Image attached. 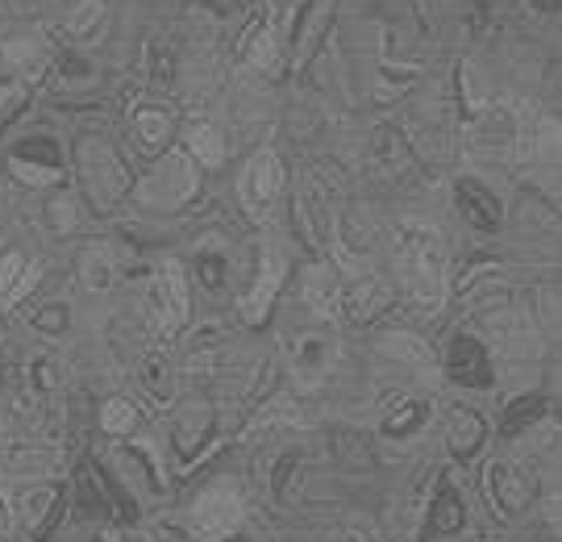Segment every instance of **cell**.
<instances>
[{
	"label": "cell",
	"mask_w": 562,
	"mask_h": 542,
	"mask_svg": "<svg viewBox=\"0 0 562 542\" xmlns=\"http://www.w3.org/2000/svg\"><path fill=\"white\" fill-rule=\"evenodd\" d=\"M71 155H76V172H80L83 197L92 201V209H97V213H109V209H117V204L130 197L134 176H130L125 159L113 151V142L80 139Z\"/></svg>",
	"instance_id": "1"
},
{
	"label": "cell",
	"mask_w": 562,
	"mask_h": 542,
	"mask_svg": "<svg viewBox=\"0 0 562 542\" xmlns=\"http://www.w3.org/2000/svg\"><path fill=\"white\" fill-rule=\"evenodd\" d=\"M401 276L417 301H438V288H442V239H438V230L404 225Z\"/></svg>",
	"instance_id": "2"
},
{
	"label": "cell",
	"mask_w": 562,
	"mask_h": 542,
	"mask_svg": "<svg viewBox=\"0 0 562 542\" xmlns=\"http://www.w3.org/2000/svg\"><path fill=\"white\" fill-rule=\"evenodd\" d=\"M241 522V497L229 484H209L201 497L192 501V518L188 530L196 542H222L225 534H234Z\"/></svg>",
	"instance_id": "3"
},
{
	"label": "cell",
	"mask_w": 562,
	"mask_h": 542,
	"mask_svg": "<svg viewBox=\"0 0 562 542\" xmlns=\"http://www.w3.org/2000/svg\"><path fill=\"white\" fill-rule=\"evenodd\" d=\"M417 155L404 139L401 125H380L371 134V176L387 188H413L417 184Z\"/></svg>",
	"instance_id": "4"
},
{
	"label": "cell",
	"mask_w": 562,
	"mask_h": 542,
	"mask_svg": "<svg viewBox=\"0 0 562 542\" xmlns=\"http://www.w3.org/2000/svg\"><path fill=\"white\" fill-rule=\"evenodd\" d=\"M4 167L18 176L21 184H34V188H50L63 180L67 159H63V146L55 139H21L18 146H9Z\"/></svg>",
	"instance_id": "5"
},
{
	"label": "cell",
	"mask_w": 562,
	"mask_h": 542,
	"mask_svg": "<svg viewBox=\"0 0 562 542\" xmlns=\"http://www.w3.org/2000/svg\"><path fill=\"white\" fill-rule=\"evenodd\" d=\"M150 305H155V322H159V330L167 339L180 334L183 325H188V313H192L188 305H192V297H188V276H183V267L176 259H167L159 267Z\"/></svg>",
	"instance_id": "6"
},
{
	"label": "cell",
	"mask_w": 562,
	"mask_h": 542,
	"mask_svg": "<svg viewBox=\"0 0 562 542\" xmlns=\"http://www.w3.org/2000/svg\"><path fill=\"white\" fill-rule=\"evenodd\" d=\"M280 188H283L280 155H276V151H259L255 159L246 163V172H241V180H238L241 204L250 209V218H267L276 197H280Z\"/></svg>",
	"instance_id": "7"
},
{
	"label": "cell",
	"mask_w": 562,
	"mask_h": 542,
	"mask_svg": "<svg viewBox=\"0 0 562 542\" xmlns=\"http://www.w3.org/2000/svg\"><path fill=\"white\" fill-rule=\"evenodd\" d=\"M533 493H538V480L517 460H496L487 467V497H492L496 513H504V518L525 513Z\"/></svg>",
	"instance_id": "8"
},
{
	"label": "cell",
	"mask_w": 562,
	"mask_h": 542,
	"mask_svg": "<svg viewBox=\"0 0 562 542\" xmlns=\"http://www.w3.org/2000/svg\"><path fill=\"white\" fill-rule=\"evenodd\" d=\"M192 192H196L192 163H188V155H176V151H171L167 159H159V167L142 184V197L150 204H162V209H176V204H183Z\"/></svg>",
	"instance_id": "9"
},
{
	"label": "cell",
	"mask_w": 562,
	"mask_h": 542,
	"mask_svg": "<svg viewBox=\"0 0 562 542\" xmlns=\"http://www.w3.org/2000/svg\"><path fill=\"white\" fill-rule=\"evenodd\" d=\"M213 430H217V413L209 401H188L176 409V425H171V446L183 463H192L204 446L213 442Z\"/></svg>",
	"instance_id": "10"
},
{
	"label": "cell",
	"mask_w": 562,
	"mask_h": 542,
	"mask_svg": "<svg viewBox=\"0 0 562 542\" xmlns=\"http://www.w3.org/2000/svg\"><path fill=\"white\" fill-rule=\"evenodd\" d=\"M292 218H296V230L304 234V242L313 251H322L329 230H334V209H329V197H325L322 180H304V188H296L292 197Z\"/></svg>",
	"instance_id": "11"
},
{
	"label": "cell",
	"mask_w": 562,
	"mask_h": 542,
	"mask_svg": "<svg viewBox=\"0 0 562 542\" xmlns=\"http://www.w3.org/2000/svg\"><path fill=\"white\" fill-rule=\"evenodd\" d=\"M59 467V451L42 442H4L0 446V480H34L50 476Z\"/></svg>",
	"instance_id": "12"
},
{
	"label": "cell",
	"mask_w": 562,
	"mask_h": 542,
	"mask_svg": "<svg viewBox=\"0 0 562 542\" xmlns=\"http://www.w3.org/2000/svg\"><path fill=\"white\" fill-rule=\"evenodd\" d=\"M446 376L462 388H487L492 384V360H487L483 342L471 339V334H454L450 351H446Z\"/></svg>",
	"instance_id": "13"
},
{
	"label": "cell",
	"mask_w": 562,
	"mask_h": 542,
	"mask_svg": "<svg viewBox=\"0 0 562 542\" xmlns=\"http://www.w3.org/2000/svg\"><path fill=\"white\" fill-rule=\"evenodd\" d=\"M59 505H63V493L55 488V484L38 480V484H30V488H21L18 518H21V526L34 534V542L50 534V526H55V518H59Z\"/></svg>",
	"instance_id": "14"
},
{
	"label": "cell",
	"mask_w": 562,
	"mask_h": 542,
	"mask_svg": "<svg viewBox=\"0 0 562 542\" xmlns=\"http://www.w3.org/2000/svg\"><path fill=\"white\" fill-rule=\"evenodd\" d=\"M283 272H288L283 255L276 251V246H267V251H262L259 280H255V288L241 297V313H246V322L250 325H259L262 318H267V305L276 301V292H280V284H283Z\"/></svg>",
	"instance_id": "15"
},
{
	"label": "cell",
	"mask_w": 562,
	"mask_h": 542,
	"mask_svg": "<svg viewBox=\"0 0 562 542\" xmlns=\"http://www.w3.org/2000/svg\"><path fill=\"white\" fill-rule=\"evenodd\" d=\"M171 134H176V113L167 104L150 101L134 109V142H138L142 155H162Z\"/></svg>",
	"instance_id": "16"
},
{
	"label": "cell",
	"mask_w": 562,
	"mask_h": 542,
	"mask_svg": "<svg viewBox=\"0 0 562 542\" xmlns=\"http://www.w3.org/2000/svg\"><path fill=\"white\" fill-rule=\"evenodd\" d=\"M454 204H459V218L471 225V230H483V234H492V230H501V201L475 180H462L454 188Z\"/></svg>",
	"instance_id": "17"
},
{
	"label": "cell",
	"mask_w": 562,
	"mask_h": 542,
	"mask_svg": "<svg viewBox=\"0 0 562 542\" xmlns=\"http://www.w3.org/2000/svg\"><path fill=\"white\" fill-rule=\"evenodd\" d=\"M446 442H450V451L459 460H475L483 451V442H487V422H483L475 409L454 405L450 418H446Z\"/></svg>",
	"instance_id": "18"
},
{
	"label": "cell",
	"mask_w": 562,
	"mask_h": 542,
	"mask_svg": "<svg viewBox=\"0 0 562 542\" xmlns=\"http://www.w3.org/2000/svg\"><path fill=\"white\" fill-rule=\"evenodd\" d=\"M329 360H334V342L322 330H308V334H301V339L292 342V367H296V376L304 384L322 380Z\"/></svg>",
	"instance_id": "19"
},
{
	"label": "cell",
	"mask_w": 562,
	"mask_h": 542,
	"mask_svg": "<svg viewBox=\"0 0 562 542\" xmlns=\"http://www.w3.org/2000/svg\"><path fill=\"white\" fill-rule=\"evenodd\" d=\"M462 526H467V501L454 488V480L442 476L438 488H434V501H429V530L434 534H459Z\"/></svg>",
	"instance_id": "20"
},
{
	"label": "cell",
	"mask_w": 562,
	"mask_h": 542,
	"mask_svg": "<svg viewBox=\"0 0 562 542\" xmlns=\"http://www.w3.org/2000/svg\"><path fill=\"white\" fill-rule=\"evenodd\" d=\"M109 30V4L104 0H76L67 13V38L76 46H97Z\"/></svg>",
	"instance_id": "21"
},
{
	"label": "cell",
	"mask_w": 562,
	"mask_h": 542,
	"mask_svg": "<svg viewBox=\"0 0 562 542\" xmlns=\"http://www.w3.org/2000/svg\"><path fill=\"white\" fill-rule=\"evenodd\" d=\"M425 422H429V401H425V397H404V401H396L383 413L380 434L392 442H404V439H413V434H422Z\"/></svg>",
	"instance_id": "22"
},
{
	"label": "cell",
	"mask_w": 562,
	"mask_h": 542,
	"mask_svg": "<svg viewBox=\"0 0 562 542\" xmlns=\"http://www.w3.org/2000/svg\"><path fill=\"white\" fill-rule=\"evenodd\" d=\"M38 263H30L21 251H9L0 259V301L4 305H21L30 297V288L38 284Z\"/></svg>",
	"instance_id": "23"
},
{
	"label": "cell",
	"mask_w": 562,
	"mask_h": 542,
	"mask_svg": "<svg viewBox=\"0 0 562 542\" xmlns=\"http://www.w3.org/2000/svg\"><path fill=\"white\" fill-rule=\"evenodd\" d=\"M138 384L146 388V397H150L155 405H171V401H176V372H171L167 355H159V351L142 355V363H138Z\"/></svg>",
	"instance_id": "24"
},
{
	"label": "cell",
	"mask_w": 562,
	"mask_h": 542,
	"mask_svg": "<svg viewBox=\"0 0 562 542\" xmlns=\"http://www.w3.org/2000/svg\"><path fill=\"white\" fill-rule=\"evenodd\" d=\"M142 76L155 84V88H167L176 80V46L171 38H162L159 30L146 34V46H142Z\"/></svg>",
	"instance_id": "25"
},
{
	"label": "cell",
	"mask_w": 562,
	"mask_h": 542,
	"mask_svg": "<svg viewBox=\"0 0 562 542\" xmlns=\"http://www.w3.org/2000/svg\"><path fill=\"white\" fill-rule=\"evenodd\" d=\"M42 230H46V239H71L80 230V204L71 192H55L42 204Z\"/></svg>",
	"instance_id": "26"
},
{
	"label": "cell",
	"mask_w": 562,
	"mask_h": 542,
	"mask_svg": "<svg viewBox=\"0 0 562 542\" xmlns=\"http://www.w3.org/2000/svg\"><path fill=\"white\" fill-rule=\"evenodd\" d=\"M542 413H546V397H533V392H529V397H517V401L504 409L501 434H504V439H517V434H521V430H529V425L538 422Z\"/></svg>",
	"instance_id": "27"
},
{
	"label": "cell",
	"mask_w": 562,
	"mask_h": 542,
	"mask_svg": "<svg viewBox=\"0 0 562 542\" xmlns=\"http://www.w3.org/2000/svg\"><path fill=\"white\" fill-rule=\"evenodd\" d=\"M188 151L201 159V167H217L225 155L222 134H217L209 121H192V125H188Z\"/></svg>",
	"instance_id": "28"
},
{
	"label": "cell",
	"mask_w": 562,
	"mask_h": 542,
	"mask_svg": "<svg viewBox=\"0 0 562 542\" xmlns=\"http://www.w3.org/2000/svg\"><path fill=\"white\" fill-rule=\"evenodd\" d=\"M76 493H80L83 518L101 522L104 513H109V501H104V488H101V480H97V467H92V463H83L80 467V476H76Z\"/></svg>",
	"instance_id": "29"
},
{
	"label": "cell",
	"mask_w": 562,
	"mask_h": 542,
	"mask_svg": "<svg viewBox=\"0 0 562 542\" xmlns=\"http://www.w3.org/2000/svg\"><path fill=\"white\" fill-rule=\"evenodd\" d=\"M80 276H83V288H92V292H101L113 284V251L109 246H88L80 259Z\"/></svg>",
	"instance_id": "30"
},
{
	"label": "cell",
	"mask_w": 562,
	"mask_h": 542,
	"mask_svg": "<svg viewBox=\"0 0 562 542\" xmlns=\"http://www.w3.org/2000/svg\"><path fill=\"white\" fill-rule=\"evenodd\" d=\"M134 422H138V405H134V401L113 397V401L101 405V430H104V434L125 439V434H134Z\"/></svg>",
	"instance_id": "31"
},
{
	"label": "cell",
	"mask_w": 562,
	"mask_h": 542,
	"mask_svg": "<svg viewBox=\"0 0 562 542\" xmlns=\"http://www.w3.org/2000/svg\"><path fill=\"white\" fill-rule=\"evenodd\" d=\"M30 104V84L18 76H0V130Z\"/></svg>",
	"instance_id": "32"
},
{
	"label": "cell",
	"mask_w": 562,
	"mask_h": 542,
	"mask_svg": "<svg viewBox=\"0 0 562 542\" xmlns=\"http://www.w3.org/2000/svg\"><path fill=\"white\" fill-rule=\"evenodd\" d=\"M30 325H34L38 334H46V339H59V334H67V325H71V309L63 301H46L42 309H34Z\"/></svg>",
	"instance_id": "33"
},
{
	"label": "cell",
	"mask_w": 562,
	"mask_h": 542,
	"mask_svg": "<svg viewBox=\"0 0 562 542\" xmlns=\"http://www.w3.org/2000/svg\"><path fill=\"white\" fill-rule=\"evenodd\" d=\"M225 276H229V263L217 251H201L196 255V280L204 292H225Z\"/></svg>",
	"instance_id": "34"
},
{
	"label": "cell",
	"mask_w": 562,
	"mask_h": 542,
	"mask_svg": "<svg viewBox=\"0 0 562 542\" xmlns=\"http://www.w3.org/2000/svg\"><path fill=\"white\" fill-rule=\"evenodd\" d=\"M4 59L18 63V71H21L18 80H25V84L34 80V76L42 71V63H46V59H42L38 46H34V42H25V38H13V42H9V46H4Z\"/></svg>",
	"instance_id": "35"
},
{
	"label": "cell",
	"mask_w": 562,
	"mask_h": 542,
	"mask_svg": "<svg viewBox=\"0 0 562 542\" xmlns=\"http://www.w3.org/2000/svg\"><path fill=\"white\" fill-rule=\"evenodd\" d=\"M25 376H30V388L46 397V392H55L59 388V360L55 355H34L30 367H25Z\"/></svg>",
	"instance_id": "36"
},
{
	"label": "cell",
	"mask_w": 562,
	"mask_h": 542,
	"mask_svg": "<svg viewBox=\"0 0 562 542\" xmlns=\"http://www.w3.org/2000/svg\"><path fill=\"white\" fill-rule=\"evenodd\" d=\"M334 542H380V530L371 522H350V526H341Z\"/></svg>",
	"instance_id": "37"
},
{
	"label": "cell",
	"mask_w": 562,
	"mask_h": 542,
	"mask_svg": "<svg viewBox=\"0 0 562 542\" xmlns=\"http://www.w3.org/2000/svg\"><path fill=\"white\" fill-rule=\"evenodd\" d=\"M562 9V0H529V13L533 18H554Z\"/></svg>",
	"instance_id": "38"
},
{
	"label": "cell",
	"mask_w": 562,
	"mask_h": 542,
	"mask_svg": "<svg viewBox=\"0 0 562 542\" xmlns=\"http://www.w3.org/2000/svg\"><path fill=\"white\" fill-rule=\"evenodd\" d=\"M204 4H209V9H217V13H234L241 0H204Z\"/></svg>",
	"instance_id": "39"
},
{
	"label": "cell",
	"mask_w": 562,
	"mask_h": 542,
	"mask_svg": "<svg viewBox=\"0 0 562 542\" xmlns=\"http://www.w3.org/2000/svg\"><path fill=\"white\" fill-rule=\"evenodd\" d=\"M9 522H13V509H9V501H4V493H0V534L9 530Z\"/></svg>",
	"instance_id": "40"
},
{
	"label": "cell",
	"mask_w": 562,
	"mask_h": 542,
	"mask_svg": "<svg viewBox=\"0 0 562 542\" xmlns=\"http://www.w3.org/2000/svg\"><path fill=\"white\" fill-rule=\"evenodd\" d=\"M222 542H250V539H246V534H238V530H234V534H225Z\"/></svg>",
	"instance_id": "41"
}]
</instances>
